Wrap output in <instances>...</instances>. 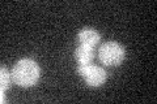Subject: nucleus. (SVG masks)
I'll list each match as a JSON object with an SVG mask.
<instances>
[{
	"label": "nucleus",
	"instance_id": "f03ea898",
	"mask_svg": "<svg viewBox=\"0 0 157 104\" xmlns=\"http://www.w3.org/2000/svg\"><path fill=\"white\" fill-rule=\"evenodd\" d=\"M98 57L106 66L119 65L124 59V48L117 42H106L98 49Z\"/></svg>",
	"mask_w": 157,
	"mask_h": 104
},
{
	"label": "nucleus",
	"instance_id": "7ed1b4c3",
	"mask_svg": "<svg viewBox=\"0 0 157 104\" xmlns=\"http://www.w3.org/2000/svg\"><path fill=\"white\" fill-rule=\"evenodd\" d=\"M77 73L84 77L85 82L92 87H98L104 85L107 78L105 69L98 65H93V64H84V65L78 64Z\"/></svg>",
	"mask_w": 157,
	"mask_h": 104
},
{
	"label": "nucleus",
	"instance_id": "39448f33",
	"mask_svg": "<svg viewBox=\"0 0 157 104\" xmlns=\"http://www.w3.org/2000/svg\"><path fill=\"white\" fill-rule=\"evenodd\" d=\"M94 48L86 47V46H78L75 51V56L77 59V61L80 65H84V64H90V61L94 57Z\"/></svg>",
	"mask_w": 157,
	"mask_h": 104
},
{
	"label": "nucleus",
	"instance_id": "423d86ee",
	"mask_svg": "<svg viewBox=\"0 0 157 104\" xmlns=\"http://www.w3.org/2000/svg\"><path fill=\"white\" fill-rule=\"evenodd\" d=\"M11 85V74L8 73L7 68L2 66V74H0V90L4 92Z\"/></svg>",
	"mask_w": 157,
	"mask_h": 104
},
{
	"label": "nucleus",
	"instance_id": "f257e3e1",
	"mask_svg": "<svg viewBox=\"0 0 157 104\" xmlns=\"http://www.w3.org/2000/svg\"><path fill=\"white\" fill-rule=\"evenodd\" d=\"M39 66L32 59H21L16 63L12 70V78L17 85L22 87H30L37 83L39 78Z\"/></svg>",
	"mask_w": 157,
	"mask_h": 104
},
{
	"label": "nucleus",
	"instance_id": "20e7f679",
	"mask_svg": "<svg viewBox=\"0 0 157 104\" xmlns=\"http://www.w3.org/2000/svg\"><path fill=\"white\" fill-rule=\"evenodd\" d=\"M100 39H101V35L98 34V31L90 27L82 29L77 35V41L80 43V46H86L90 48H94L98 44V42H100Z\"/></svg>",
	"mask_w": 157,
	"mask_h": 104
}]
</instances>
